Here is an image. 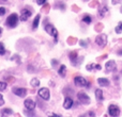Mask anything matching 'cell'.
Segmentation results:
<instances>
[{"label": "cell", "mask_w": 122, "mask_h": 117, "mask_svg": "<svg viewBox=\"0 0 122 117\" xmlns=\"http://www.w3.org/2000/svg\"><path fill=\"white\" fill-rule=\"evenodd\" d=\"M17 23H18V16H17L16 13H12L6 18V26H9L10 28H15Z\"/></svg>", "instance_id": "6da1fadb"}, {"label": "cell", "mask_w": 122, "mask_h": 117, "mask_svg": "<svg viewBox=\"0 0 122 117\" xmlns=\"http://www.w3.org/2000/svg\"><path fill=\"white\" fill-rule=\"evenodd\" d=\"M74 83L76 86H79V87H89L90 86V83L84 77H80V76L74 78Z\"/></svg>", "instance_id": "7a4b0ae2"}, {"label": "cell", "mask_w": 122, "mask_h": 117, "mask_svg": "<svg viewBox=\"0 0 122 117\" xmlns=\"http://www.w3.org/2000/svg\"><path fill=\"white\" fill-rule=\"evenodd\" d=\"M45 31H46L51 36H54V37H55V40L57 42V38H58V31H57V29H56V28L54 27L53 25L48 23V25L45 26Z\"/></svg>", "instance_id": "3957f363"}, {"label": "cell", "mask_w": 122, "mask_h": 117, "mask_svg": "<svg viewBox=\"0 0 122 117\" xmlns=\"http://www.w3.org/2000/svg\"><path fill=\"white\" fill-rule=\"evenodd\" d=\"M108 114H109V116L118 117L120 115V109H119L118 105H116V104H110L109 107H108Z\"/></svg>", "instance_id": "277c9868"}, {"label": "cell", "mask_w": 122, "mask_h": 117, "mask_svg": "<svg viewBox=\"0 0 122 117\" xmlns=\"http://www.w3.org/2000/svg\"><path fill=\"white\" fill-rule=\"evenodd\" d=\"M38 95L44 100H48L49 97H51V93H49V90L47 87H42L39 90Z\"/></svg>", "instance_id": "5b68a950"}, {"label": "cell", "mask_w": 122, "mask_h": 117, "mask_svg": "<svg viewBox=\"0 0 122 117\" xmlns=\"http://www.w3.org/2000/svg\"><path fill=\"white\" fill-rule=\"evenodd\" d=\"M95 43H97L100 47H104L107 44V36H106L105 34H100V35H97V38H95Z\"/></svg>", "instance_id": "8992f818"}, {"label": "cell", "mask_w": 122, "mask_h": 117, "mask_svg": "<svg viewBox=\"0 0 122 117\" xmlns=\"http://www.w3.org/2000/svg\"><path fill=\"white\" fill-rule=\"evenodd\" d=\"M77 98H78V100L82 103V104H89V103H90V98L88 97V95L85 94V93H82V92L78 93Z\"/></svg>", "instance_id": "52a82bcc"}, {"label": "cell", "mask_w": 122, "mask_h": 117, "mask_svg": "<svg viewBox=\"0 0 122 117\" xmlns=\"http://www.w3.org/2000/svg\"><path fill=\"white\" fill-rule=\"evenodd\" d=\"M12 92H13V94L18 97H25L27 95V90L24 87H13Z\"/></svg>", "instance_id": "ba28073f"}, {"label": "cell", "mask_w": 122, "mask_h": 117, "mask_svg": "<svg viewBox=\"0 0 122 117\" xmlns=\"http://www.w3.org/2000/svg\"><path fill=\"white\" fill-rule=\"evenodd\" d=\"M24 105H25V109L27 111H33L34 108H36V102H34L32 99H26L25 102H24Z\"/></svg>", "instance_id": "9c48e42d"}, {"label": "cell", "mask_w": 122, "mask_h": 117, "mask_svg": "<svg viewBox=\"0 0 122 117\" xmlns=\"http://www.w3.org/2000/svg\"><path fill=\"white\" fill-rule=\"evenodd\" d=\"M105 70L107 72H112V71L116 70V62L114 60H110L108 62H106L105 64Z\"/></svg>", "instance_id": "30bf717a"}, {"label": "cell", "mask_w": 122, "mask_h": 117, "mask_svg": "<svg viewBox=\"0 0 122 117\" xmlns=\"http://www.w3.org/2000/svg\"><path fill=\"white\" fill-rule=\"evenodd\" d=\"M32 13L30 12L29 10H27V9H25V10L21 11V15L20 17H19V19H20V21H27L28 19H29V17L31 16Z\"/></svg>", "instance_id": "8fae6325"}, {"label": "cell", "mask_w": 122, "mask_h": 117, "mask_svg": "<svg viewBox=\"0 0 122 117\" xmlns=\"http://www.w3.org/2000/svg\"><path fill=\"white\" fill-rule=\"evenodd\" d=\"M72 105H73V99L70 98V97H66L64 99V102H63V108L65 110H69L72 108Z\"/></svg>", "instance_id": "7c38bea8"}, {"label": "cell", "mask_w": 122, "mask_h": 117, "mask_svg": "<svg viewBox=\"0 0 122 117\" xmlns=\"http://www.w3.org/2000/svg\"><path fill=\"white\" fill-rule=\"evenodd\" d=\"M97 84L102 87H106V86L109 85V80L106 79V78H99L97 79Z\"/></svg>", "instance_id": "4fadbf2b"}, {"label": "cell", "mask_w": 122, "mask_h": 117, "mask_svg": "<svg viewBox=\"0 0 122 117\" xmlns=\"http://www.w3.org/2000/svg\"><path fill=\"white\" fill-rule=\"evenodd\" d=\"M95 98L99 101H103L104 100V96H103V90L101 88H97L95 90Z\"/></svg>", "instance_id": "5bb4252c"}, {"label": "cell", "mask_w": 122, "mask_h": 117, "mask_svg": "<svg viewBox=\"0 0 122 117\" xmlns=\"http://www.w3.org/2000/svg\"><path fill=\"white\" fill-rule=\"evenodd\" d=\"M58 73H59L60 77L64 78L65 76H66V66H65V65H61L59 70H58Z\"/></svg>", "instance_id": "9a60e30c"}, {"label": "cell", "mask_w": 122, "mask_h": 117, "mask_svg": "<svg viewBox=\"0 0 122 117\" xmlns=\"http://www.w3.org/2000/svg\"><path fill=\"white\" fill-rule=\"evenodd\" d=\"M107 12H108V8H107V6H106V5L102 6V8L100 9V11H99V16L100 17H104Z\"/></svg>", "instance_id": "2e32d148"}, {"label": "cell", "mask_w": 122, "mask_h": 117, "mask_svg": "<svg viewBox=\"0 0 122 117\" xmlns=\"http://www.w3.org/2000/svg\"><path fill=\"white\" fill-rule=\"evenodd\" d=\"M86 68H87V70H92V69H97V70H100L102 67H101V65H99V64H89V65H87Z\"/></svg>", "instance_id": "e0dca14e"}, {"label": "cell", "mask_w": 122, "mask_h": 117, "mask_svg": "<svg viewBox=\"0 0 122 117\" xmlns=\"http://www.w3.org/2000/svg\"><path fill=\"white\" fill-rule=\"evenodd\" d=\"M40 19H41V16L40 15H36L33 19V23H32V28L33 29H36L39 27V22H40Z\"/></svg>", "instance_id": "ac0fdd59"}, {"label": "cell", "mask_w": 122, "mask_h": 117, "mask_svg": "<svg viewBox=\"0 0 122 117\" xmlns=\"http://www.w3.org/2000/svg\"><path fill=\"white\" fill-rule=\"evenodd\" d=\"M11 114H13V111L11 109H4L1 112V116H9Z\"/></svg>", "instance_id": "d6986e66"}, {"label": "cell", "mask_w": 122, "mask_h": 117, "mask_svg": "<svg viewBox=\"0 0 122 117\" xmlns=\"http://www.w3.org/2000/svg\"><path fill=\"white\" fill-rule=\"evenodd\" d=\"M76 58H77V52L76 51H73V52L70 53V60L73 63H76Z\"/></svg>", "instance_id": "ffe728a7"}, {"label": "cell", "mask_w": 122, "mask_h": 117, "mask_svg": "<svg viewBox=\"0 0 122 117\" xmlns=\"http://www.w3.org/2000/svg\"><path fill=\"white\" fill-rule=\"evenodd\" d=\"M82 21H84L85 23H87V25H90L91 21H92V19H91V17L89 16V15H85L84 18H82Z\"/></svg>", "instance_id": "44dd1931"}, {"label": "cell", "mask_w": 122, "mask_h": 117, "mask_svg": "<svg viewBox=\"0 0 122 117\" xmlns=\"http://www.w3.org/2000/svg\"><path fill=\"white\" fill-rule=\"evenodd\" d=\"M30 84H31V86H33V87H36V86L40 85V81H39V79L34 78V79H32V80H31Z\"/></svg>", "instance_id": "7402d4cb"}, {"label": "cell", "mask_w": 122, "mask_h": 117, "mask_svg": "<svg viewBox=\"0 0 122 117\" xmlns=\"http://www.w3.org/2000/svg\"><path fill=\"white\" fill-rule=\"evenodd\" d=\"M116 33L117 34H120V33H122V21H120V22L118 23V26L116 27Z\"/></svg>", "instance_id": "603a6c76"}, {"label": "cell", "mask_w": 122, "mask_h": 117, "mask_svg": "<svg viewBox=\"0 0 122 117\" xmlns=\"http://www.w3.org/2000/svg\"><path fill=\"white\" fill-rule=\"evenodd\" d=\"M5 53V49H4L3 43H0V55H3Z\"/></svg>", "instance_id": "cb8c5ba5"}, {"label": "cell", "mask_w": 122, "mask_h": 117, "mask_svg": "<svg viewBox=\"0 0 122 117\" xmlns=\"http://www.w3.org/2000/svg\"><path fill=\"white\" fill-rule=\"evenodd\" d=\"M6 88V83L5 82H0V92H3Z\"/></svg>", "instance_id": "d4e9b609"}, {"label": "cell", "mask_w": 122, "mask_h": 117, "mask_svg": "<svg viewBox=\"0 0 122 117\" xmlns=\"http://www.w3.org/2000/svg\"><path fill=\"white\" fill-rule=\"evenodd\" d=\"M4 14H5V9L1 6V8H0V16H3Z\"/></svg>", "instance_id": "484cf974"}, {"label": "cell", "mask_w": 122, "mask_h": 117, "mask_svg": "<svg viewBox=\"0 0 122 117\" xmlns=\"http://www.w3.org/2000/svg\"><path fill=\"white\" fill-rule=\"evenodd\" d=\"M3 104H4V99H3V96H2V95L0 94V107H2Z\"/></svg>", "instance_id": "4316f807"}, {"label": "cell", "mask_w": 122, "mask_h": 117, "mask_svg": "<svg viewBox=\"0 0 122 117\" xmlns=\"http://www.w3.org/2000/svg\"><path fill=\"white\" fill-rule=\"evenodd\" d=\"M79 44L81 45L82 47H87V45H88V43H87V42H85V40H80V42H79Z\"/></svg>", "instance_id": "83f0119b"}, {"label": "cell", "mask_w": 122, "mask_h": 117, "mask_svg": "<svg viewBox=\"0 0 122 117\" xmlns=\"http://www.w3.org/2000/svg\"><path fill=\"white\" fill-rule=\"evenodd\" d=\"M36 2H38V4L42 5V4H44L45 2H46V0H36Z\"/></svg>", "instance_id": "f1b7e54d"}, {"label": "cell", "mask_w": 122, "mask_h": 117, "mask_svg": "<svg viewBox=\"0 0 122 117\" xmlns=\"http://www.w3.org/2000/svg\"><path fill=\"white\" fill-rule=\"evenodd\" d=\"M85 116H91V117H93V116H95V114L93 113V112H89V113H87Z\"/></svg>", "instance_id": "f546056e"}, {"label": "cell", "mask_w": 122, "mask_h": 117, "mask_svg": "<svg viewBox=\"0 0 122 117\" xmlns=\"http://www.w3.org/2000/svg\"><path fill=\"white\" fill-rule=\"evenodd\" d=\"M48 116H53V117H60L61 115H58V114H55V113H49Z\"/></svg>", "instance_id": "4dcf8cb0"}, {"label": "cell", "mask_w": 122, "mask_h": 117, "mask_svg": "<svg viewBox=\"0 0 122 117\" xmlns=\"http://www.w3.org/2000/svg\"><path fill=\"white\" fill-rule=\"evenodd\" d=\"M117 53H118V55H122V48L119 49V50L117 51Z\"/></svg>", "instance_id": "1f68e13d"}, {"label": "cell", "mask_w": 122, "mask_h": 117, "mask_svg": "<svg viewBox=\"0 0 122 117\" xmlns=\"http://www.w3.org/2000/svg\"><path fill=\"white\" fill-rule=\"evenodd\" d=\"M1 34H2V28L0 27V35H1Z\"/></svg>", "instance_id": "d6a6232c"}, {"label": "cell", "mask_w": 122, "mask_h": 117, "mask_svg": "<svg viewBox=\"0 0 122 117\" xmlns=\"http://www.w3.org/2000/svg\"><path fill=\"white\" fill-rule=\"evenodd\" d=\"M120 11H121V13H122V8H121V10H120Z\"/></svg>", "instance_id": "836d02e7"}, {"label": "cell", "mask_w": 122, "mask_h": 117, "mask_svg": "<svg viewBox=\"0 0 122 117\" xmlns=\"http://www.w3.org/2000/svg\"><path fill=\"white\" fill-rule=\"evenodd\" d=\"M2 1H6V0H2Z\"/></svg>", "instance_id": "e575fe53"}]
</instances>
